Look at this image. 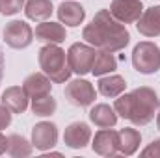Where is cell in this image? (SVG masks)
<instances>
[{"mask_svg": "<svg viewBox=\"0 0 160 158\" xmlns=\"http://www.w3.org/2000/svg\"><path fill=\"white\" fill-rule=\"evenodd\" d=\"M34 39V30L24 21H11L4 28V41L11 48H26Z\"/></svg>", "mask_w": 160, "mask_h": 158, "instance_id": "6", "label": "cell"}, {"mask_svg": "<svg viewBox=\"0 0 160 158\" xmlns=\"http://www.w3.org/2000/svg\"><path fill=\"white\" fill-rule=\"evenodd\" d=\"M52 2L50 0H26L24 13L32 21H47L52 15Z\"/></svg>", "mask_w": 160, "mask_h": 158, "instance_id": "20", "label": "cell"}, {"mask_svg": "<svg viewBox=\"0 0 160 158\" xmlns=\"http://www.w3.org/2000/svg\"><path fill=\"white\" fill-rule=\"evenodd\" d=\"M160 108V99L155 93V89L142 86L136 87L132 93H125L118 95L114 110L116 114H119L123 119L132 121V125L136 126H143L147 123H151L155 119V114Z\"/></svg>", "mask_w": 160, "mask_h": 158, "instance_id": "2", "label": "cell"}, {"mask_svg": "<svg viewBox=\"0 0 160 158\" xmlns=\"http://www.w3.org/2000/svg\"><path fill=\"white\" fill-rule=\"evenodd\" d=\"M84 17H86L84 7L80 4H77V2H73V0L62 2L58 6V19L63 24H67V26H78V24H82Z\"/></svg>", "mask_w": 160, "mask_h": 158, "instance_id": "15", "label": "cell"}, {"mask_svg": "<svg viewBox=\"0 0 160 158\" xmlns=\"http://www.w3.org/2000/svg\"><path fill=\"white\" fill-rule=\"evenodd\" d=\"M24 0H0V15H15L22 9Z\"/></svg>", "mask_w": 160, "mask_h": 158, "instance_id": "24", "label": "cell"}, {"mask_svg": "<svg viewBox=\"0 0 160 158\" xmlns=\"http://www.w3.org/2000/svg\"><path fill=\"white\" fill-rule=\"evenodd\" d=\"M157 126H158V130H160V112H158V116H157Z\"/></svg>", "mask_w": 160, "mask_h": 158, "instance_id": "29", "label": "cell"}, {"mask_svg": "<svg viewBox=\"0 0 160 158\" xmlns=\"http://www.w3.org/2000/svg\"><path fill=\"white\" fill-rule=\"evenodd\" d=\"M110 13L123 24L136 22L143 13L142 0H114L110 4Z\"/></svg>", "mask_w": 160, "mask_h": 158, "instance_id": "8", "label": "cell"}, {"mask_svg": "<svg viewBox=\"0 0 160 158\" xmlns=\"http://www.w3.org/2000/svg\"><path fill=\"white\" fill-rule=\"evenodd\" d=\"M28 95L24 91V87L19 86H11L2 93V104L11 110V114H22L28 108Z\"/></svg>", "mask_w": 160, "mask_h": 158, "instance_id": "13", "label": "cell"}, {"mask_svg": "<svg viewBox=\"0 0 160 158\" xmlns=\"http://www.w3.org/2000/svg\"><path fill=\"white\" fill-rule=\"evenodd\" d=\"M32 151H34V145H32L26 138H22V136H19V134H11V136L8 138V153L13 158L30 156Z\"/></svg>", "mask_w": 160, "mask_h": 158, "instance_id": "22", "label": "cell"}, {"mask_svg": "<svg viewBox=\"0 0 160 158\" xmlns=\"http://www.w3.org/2000/svg\"><path fill=\"white\" fill-rule=\"evenodd\" d=\"M95 54H97L95 47L86 45V43H73L67 50V63H69L71 71L80 77L91 73Z\"/></svg>", "mask_w": 160, "mask_h": 158, "instance_id": "5", "label": "cell"}, {"mask_svg": "<svg viewBox=\"0 0 160 158\" xmlns=\"http://www.w3.org/2000/svg\"><path fill=\"white\" fill-rule=\"evenodd\" d=\"M91 147L101 156H116L119 153V132L112 128H101L95 134Z\"/></svg>", "mask_w": 160, "mask_h": 158, "instance_id": "9", "label": "cell"}, {"mask_svg": "<svg viewBox=\"0 0 160 158\" xmlns=\"http://www.w3.org/2000/svg\"><path fill=\"white\" fill-rule=\"evenodd\" d=\"M58 141V128L54 123L41 121L32 128V145L39 151H48Z\"/></svg>", "mask_w": 160, "mask_h": 158, "instance_id": "10", "label": "cell"}, {"mask_svg": "<svg viewBox=\"0 0 160 158\" xmlns=\"http://www.w3.org/2000/svg\"><path fill=\"white\" fill-rule=\"evenodd\" d=\"M22 87L26 91V95L30 99H36V97H41V95H47L50 93L52 89V80L48 78L45 73H32L28 75L24 82H22Z\"/></svg>", "mask_w": 160, "mask_h": 158, "instance_id": "14", "label": "cell"}, {"mask_svg": "<svg viewBox=\"0 0 160 158\" xmlns=\"http://www.w3.org/2000/svg\"><path fill=\"white\" fill-rule=\"evenodd\" d=\"M127 87V82L123 77L119 75H110V77H102L99 80V93L104 95V97H118L125 91Z\"/></svg>", "mask_w": 160, "mask_h": 158, "instance_id": "21", "label": "cell"}, {"mask_svg": "<svg viewBox=\"0 0 160 158\" xmlns=\"http://www.w3.org/2000/svg\"><path fill=\"white\" fill-rule=\"evenodd\" d=\"M136 28L145 37H157L160 36V6H153L142 13V17L136 21Z\"/></svg>", "mask_w": 160, "mask_h": 158, "instance_id": "12", "label": "cell"}, {"mask_svg": "<svg viewBox=\"0 0 160 158\" xmlns=\"http://www.w3.org/2000/svg\"><path fill=\"white\" fill-rule=\"evenodd\" d=\"M118 69V60L114 56V52H108V50H99L95 54V60H93V67H91V73L95 77H102L106 73H112Z\"/></svg>", "mask_w": 160, "mask_h": 158, "instance_id": "19", "label": "cell"}, {"mask_svg": "<svg viewBox=\"0 0 160 158\" xmlns=\"http://www.w3.org/2000/svg\"><path fill=\"white\" fill-rule=\"evenodd\" d=\"M142 156H145V158H160V140L151 141V143L142 151Z\"/></svg>", "mask_w": 160, "mask_h": 158, "instance_id": "25", "label": "cell"}, {"mask_svg": "<svg viewBox=\"0 0 160 158\" xmlns=\"http://www.w3.org/2000/svg\"><path fill=\"white\" fill-rule=\"evenodd\" d=\"M65 99L73 104V106H89L95 101V87L91 86V82L88 80H71L65 86Z\"/></svg>", "mask_w": 160, "mask_h": 158, "instance_id": "7", "label": "cell"}, {"mask_svg": "<svg viewBox=\"0 0 160 158\" xmlns=\"http://www.w3.org/2000/svg\"><path fill=\"white\" fill-rule=\"evenodd\" d=\"M67 37L65 28L60 22H41L36 28V39L41 43H63Z\"/></svg>", "mask_w": 160, "mask_h": 158, "instance_id": "16", "label": "cell"}, {"mask_svg": "<svg viewBox=\"0 0 160 158\" xmlns=\"http://www.w3.org/2000/svg\"><path fill=\"white\" fill-rule=\"evenodd\" d=\"M2 77H4V56L0 52V82H2Z\"/></svg>", "mask_w": 160, "mask_h": 158, "instance_id": "28", "label": "cell"}, {"mask_svg": "<svg viewBox=\"0 0 160 158\" xmlns=\"http://www.w3.org/2000/svg\"><path fill=\"white\" fill-rule=\"evenodd\" d=\"M132 65L142 75H153L160 69V47L153 41H140L132 50Z\"/></svg>", "mask_w": 160, "mask_h": 158, "instance_id": "4", "label": "cell"}, {"mask_svg": "<svg viewBox=\"0 0 160 158\" xmlns=\"http://www.w3.org/2000/svg\"><path fill=\"white\" fill-rule=\"evenodd\" d=\"M142 143V134L136 130V128H121L119 130V155H125V156H130L138 151Z\"/></svg>", "mask_w": 160, "mask_h": 158, "instance_id": "18", "label": "cell"}, {"mask_svg": "<svg viewBox=\"0 0 160 158\" xmlns=\"http://www.w3.org/2000/svg\"><path fill=\"white\" fill-rule=\"evenodd\" d=\"M39 65L43 73L56 84H63L71 77V67L67 63V54L56 43H48L39 50Z\"/></svg>", "mask_w": 160, "mask_h": 158, "instance_id": "3", "label": "cell"}, {"mask_svg": "<svg viewBox=\"0 0 160 158\" xmlns=\"http://www.w3.org/2000/svg\"><path fill=\"white\" fill-rule=\"evenodd\" d=\"M32 112L39 117H48L56 112V99L47 93V95H41V97H36L32 99Z\"/></svg>", "mask_w": 160, "mask_h": 158, "instance_id": "23", "label": "cell"}, {"mask_svg": "<svg viewBox=\"0 0 160 158\" xmlns=\"http://www.w3.org/2000/svg\"><path fill=\"white\" fill-rule=\"evenodd\" d=\"M82 37L86 39V43L99 50L118 52L128 45L130 34L125 28V24L110 13V9H101L95 13L93 21L84 28Z\"/></svg>", "mask_w": 160, "mask_h": 158, "instance_id": "1", "label": "cell"}, {"mask_svg": "<svg viewBox=\"0 0 160 158\" xmlns=\"http://www.w3.org/2000/svg\"><path fill=\"white\" fill-rule=\"evenodd\" d=\"M8 151V138L4 134H0V155H4Z\"/></svg>", "mask_w": 160, "mask_h": 158, "instance_id": "27", "label": "cell"}, {"mask_svg": "<svg viewBox=\"0 0 160 158\" xmlns=\"http://www.w3.org/2000/svg\"><path fill=\"white\" fill-rule=\"evenodd\" d=\"M89 140H91V130L82 121L71 123L65 128V132H63V141L71 149H82V147H86L89 143Z\"/></svg>", "mask_w": 160, "mask_h": 158, "instance_id": "11", "label": "cell"}, {"mask_svg": "<svg viewBox=\"0 0 160 158\" xmlns=\"http://www.w3.org/2000/svg\"><path fill=\"white\" fill-rule=\"evenodd\" d=\"M89 119L91 123H95L99 128H112L118 123V114L114 108H110L108 104H95L89 110Z\"/></svg>", "mask_w": 160, "mask_h": 158, "instance_id": "17", "label": "cell"}, {"mask_svg": "<svg viewBox=\"0 0 160 158\" xmlns=\"http://www.w3.org/2000/svg\"><path fill=\"white\" fill-rule=\"evenodd\" d=\"M11 123V110H8L4 104H0V130L9 126Z\"/></svg>", "mask_w": 160, "mask_h": 158, "instance_id": "26", "label": "cell"}]
</instances>
